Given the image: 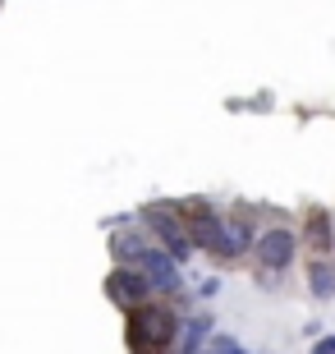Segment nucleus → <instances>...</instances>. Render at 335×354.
Returning a JSON list of instances; mask_svg holds the SVG:
<instances>
[{
    "mask_svg": "<svg viewBox=\"0 0 335 354\" xmlns=\"http://www.w3.org/2000/svg\"><path fill=\"white\" fill-rule=\"evenodd\" d=\"M184 317H175V308L166 304H142L138 313H129V350L133 354H170V345L180 341Z\"/></svg>",
    "mask_w": 335,
    "mask_h": 354,
    "instance_id": "1",
    "label": "nucleus"
},
{
    "mask_svg": "<svg viewBox=\"0 0 335 354\" xmlns=\"http://www.w3.org/2000/svg\"><path fill=\"white\" fill-rule=\"evenodd\" d=\"M298 258V230L294 225H267L253 244V263H258V286H280V276Z\"/></svg>",
    "mask_w": 335,
    "mask_h": 354,
    "instance_id": "2",
    "label": "nucleus"
},
{
    "mask_svg": "<svg viewBox=\"0 0 335 354\" xmlns=\"http://www.w3.org/2000/svg\"><path fill=\"white\" fill-rule=\"evenodd\" d=\"M142 225L156 235V249L170 253L175 263H189V253H193V239H189V225H184L180 207H166V203H156V207L142 212Z\"/></svg>",
    "mask_w": 335,
    "mask_h": 354,
    "instance_id": "3",
    "label": "nucleus"
},
{
    "mask_svg": "<svg viewBox=\"0 0 335 354\" xmlns=\"http://www.w3.org/2000/svg\"><path fill=\"white\" fill-rule=\"evenodd\" d=\"M298 244H303L312 258H331V249H335V212L331 207H308L303 212Z\"/></svg>",
    "mask_w": 335,
    "mask_h": 354,
    "instance_id": "4",
    "label": "nucleus"
},
{
    "mask_svg": "<svg viewBox=\"0 0 335 354\" xmlns=\"http://www.w3.org/2000/svg\"><path fill=\"white\" fill-rule=\"evenodd\" d=\"M133 272H138V276H142V281H147L152 290H166V295H175V290H184V267L175 263L170 253H161L156 244H152L147 253H142V263L133 267Z\"/></svg>",
    "mask_w": 335,
    "mask_h": 354,
    "instance_id": "5",
    "label": "nucleus"
},
{
    "mask_svg": "<svg viewBox=\"0 0 335 354\" xmlns=\"http://www.w3.org/2000/svg\"><path fill=\"white\" fill-rule=\"evenodd\" d=\"M147 295H152V286H147L133 267H115V272L106 276V299L119 304L124 313H138L142 304H147Z\"/></svg>",
    "mask_w": 335,
    "mask_h": 354,
    "instance_id": "6",
    "label": "nucleus"
},
{
    "mask_svg": "<svg viewBox=\"0 0 335 354\" xmlns=\"http://www.w3.org/2000/svg\"><path fill=\"white\" fill-rule=\"evenodd\" d=\"M262 230H253V221H248L244 212H234V216H225V230H220V253L216 258H244V253H253V244H258Z\"/></svg>",
    "mask_w": 335,
    "mask_h": 354,
    "instance_id": "7",
    "label": "nucleus"
},
{
    "mask_svg": "<svg viewBox=\"0 0 335 354\" xmlns=\"http://www.w3.org/2000/svg\"><path fill=\"white\" fill-rule=\"evenodd\" d=\"M147 249H152V244H147L138 230H115V235H111V258H115L119 267H138Z\"/></svg>",
    "mask_w": 335,
    "mask_h": 354,
    "instance_id": "8",
    "label": "nucleus"
},
{
    "mask_svg": "<svg viewBox=\"0 0 335 354\" xmlns=\"http://www.w3.org/2000/svg\"><path fill=\"white\" fill-rule=\"evenodd\" d=\"M308 295L322 299V304L335 299V267H331V258H312L308 263Z\"/></svg>",
    "mask_w": 335,
    "mask_h": 354,
    "instance_id": "9",
    "label": "nucleus"
},
{
    "mask_svg": "<svg viewBox=\"0 0 335 354\" xmlns=\"http://www.w3.org/2000/svg\"><path fill=\"white\" fill-rule=\"evenodd\" d=\"M202 354H248V350H244L239 341H234V336H211Z\"/></svg>",
    "mask_w": 335,
    "mask_h": 354,
    "instance_id": "10",
    "label": "nucleus"
},
{
    "mask_svg": "<svg viewBox=\"0 0 335 354\" xmlns=\"http://www.w3.org/2000/svg\"><path fill=\"white\" fill-rule=\"evenodd\" d=\"M308 354H335V331H331V336H322V341H312Z\"/></svg>",
    "mask_w": 335,
    "mask_h": 354,
    "instance_id": "11",
    "label": "nucleus"
},
{
    "mask_svg": "<svg viewBox=\"0 0 335 354\" xmlns=\"http://www.w3.org/2000/svg\"><path fill=\"white\" fill-rule=\"evenodd\" d=\"M216 290H220V281H216V276H207V281H202V290H198V295H202V299H211Z\"/></svg>",
    "mask_w": 335,
    "mask_h": 354,
    "instance_id": "12",
    "label": "nucleus"
},
{
    "mask_svg": "<svg viewBox=\"0 0 335 354\" xmlns=\"http://www.w3.org/2000/svg\"><path fill=\"white\" fill-rule=\"evenodd\" d=\"M331 267H335V249H331Z\"/></svg>",
    "mask_w": 335,
    "mask_h": 354,
    "instance_id": "13",
    "label": "nucleus"
}]
</instances>
